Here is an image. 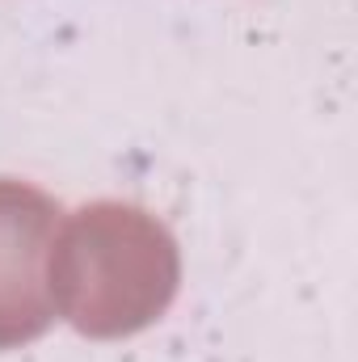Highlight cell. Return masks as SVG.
I'll return each mask as SVG.
<instances>
[{
	"label": "cell",
	"mask_w": 358,
	"mask_h": 362,
	"mask_svg": "<svg viewBox=\"0 0 358 362\" xmlns=\"http://www.w3.org/2000/svg\"><path fill=\"white\" fill-rule=\"evenodd\" d=\"M59 219L64 211L51 194L0 177V350L42 337L55 320L47 257Z\"/></svg>",
	"instance_id": "7a4b0ae2"
},
{
	"label": "cell",
	"mask_w": 358,
	"mask_h": 362,
	"mask_svg": "<svg viewBox=\"0 0 358 362\" xmlns=\"http://www.w3.org/2000/svg\"><path fill=\"white\" fill-rule=\"evenodd\" d=\"M47 282L55 312L85 337H127L178 295V245L139 206L93 202L59 219Z\"/></svg>",
	"instance_id": "6da1fadb"
}]
</instances>
